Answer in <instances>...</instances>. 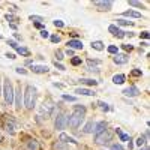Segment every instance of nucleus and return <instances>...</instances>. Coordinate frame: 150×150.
<instances>
[{"label":"nucleus","mask_w":150,"mask_h":150,"mask_svg":"<svg viewBox=\"0 0 150 150\" xmlns=\"http://www.w3.org/2000/svg\"><path fill=\"white\" fill-rule=\"evenodd\" d=\"M86 112H87V110L83 105H75L72 108L71 116H68V125L71 129H78L81 126V123L86 119Z\"/></svg>","instance_id":"1"},{"label":"nucleus","mask_w":150,"mask_h":150,"mask_svg":"<svg viewBox=\"0 0 150 150\" xmlns=\"http://www.w3.org/2000/svg\"><path fill=\"white\" fill-rule=\"evenodd\" d=\"M36 96H38V90L36 87L33 86H26L24 89V96H23V101H24V107L27 110H33L36 105Z\"/></svg>","instance_id":"2"},{"label":"nucleus","mask_w":150,"mask_h":150,"mask_svg":"<svg viewBox=\"0 0 150 150\" xmlns=\"http://www.w3.org/2000/svg\"><path fill=\"white\" fill-rule=\"evenodd\" d=\"M14 92H15V89H14V86H12V81L6 77V78L3 80L2 95H3L5 102H6L8 105H12V104H14Z\"/></svg>","instance_id":"3"},{"label":"nucleus","mask_w":150,"mask_h":150,"mask_svg":"<svg viewBox=\"0 0 150 150\" xmlns=\"http://www.w3.org/2000/svg\"><path fill=\"white\" fill-rule=\"evenodd\" d=\"M11 116H8V114H5V116H2V119H0V123H2V128L6 131V132H9L11 135H14L15 134V120L14 119H9Z\"/></svg>","instance_id":"4"},{"label":"nucleus","mask_w":150,"mask_h":150,"mask_svg":"<svg viewBox=\"0 0 150 150\" xmlns=\"http://www.w3.org/2000/svg\"><path fill=\"white\" fill-rule=\"evenodd\" d=\"M111 138H112V132L105 129L104 132H101L99 135H95V143L99 144V146H105V144H108L111 141Z\"/></svg>","instance_id":"5"},{"label":"nucleus","mask_w":150,"mask_h":150,"mask_svg":"<svg viewBox=\"0 0 150 150\" xmlns=\"http://www.w3.org/2000/svg\"><path fill=\"white\" fill-rule=\"evenodd\" d=\"M66 125H68V116L65 114L63 111L57 112V117H56V122H54L56 129H57V131H63Z\"/></svg>","instance_id":"6"},{"label":"nucleus","mask_w":150,"mask_h":150,"mask_svg":"<svg viewBox=\"0 0 150 150\" xmlns=\"http://www.w3.org/2000/svg\"><path fill=\"white\" fill-rule=\"evenodd\" d=\"M54 111V102L51 99H47V101L42 102V107H41V112H45V116H51V112Z\"/></svg>","instance_id":"7"},{"label":"nucleus","mask_w":150,"mask_h":150,"mask_svg":"<svg viewBox=\"0 0 150 150\" xmlns=\"http://www.w3.org/2000/svg\"><path fill=\"white\" fill-rule=\"evenodd\" d=\"M93 5L99 9V11H110L112 8V2L111 0H104V2H93Z\"/></svg>","instance_id":"8"},{"label":"nucleus","mask_w":150,"mask_h":150,"mask_svg":"<svg viewBox=\"0 0 150 150\" xmlns=\"http://www.w3.org/2000/svg\"><path fill=\"white\" fill-rule=\"evenodd\" d=\"M108 32L112 35V36H116L119 38V39H122V38H125V32L120 30L117 26H114V24H111V26H108Z\"/></svg>","instance_id":"9"},{"label":"nucleus","mask_w":150,"mask_h":150,"mask_svg":"<svg viewBox=\"0 0 150 150\" xmlns=\"http://www.w3.org/2000/svg\"><path fill=\"white\" fill-rule=\"evenodd\" d=\"M14 102H15V108L17 110H21V87L18 86L17 89H15V92H14Z\"/></svg>","instance_id":"10"},{"label":"nucleus","mask_w":150,"mask_h":150,"mask_svg":"<svg viewBox=\"0 0 150 150\" xmlns=\"http://www.w3.org/2000/svg\"><path fill=\"white\" fill-rule=\"evenodd\" d=\"M123 95H125V96H129V98H134V96H138V95H140V90H138V87L132 86V87L125 89V90H123Z\"/></svg>","instance_id":"11"},{"label":"nucleus","mask_w":150,"mask_h":150,"mask_svg":"<svg viewBox=\"0 0 150 150\" xmlns=\"http://www.w3.org/2000/svg\"><path fill=\"white\" fill-rule=\"evenodd\" d=\"M112 60H114L116 65H125V63H128L129 57L126 54H116L114 57H112Z\"/></svg>","instance_id":"12"},{"label":"nucleus","mask_w":150,"mask_h":150,"mask_svg":"<svg viewBox=\"0 0 150 150\" xmlns=\"http://www.w3.org/2000/svg\"><path fill=\"white\" fill-rule=\"evenodd\" d=\"M68 47L71 48V50H83V42L81 41H78V39H71V41H68Z\"/></svg>","instance_id":"13"},{"label":"nucleus","mask_w":150,"mask_h":150,"mask_svg":"<svg viewBox=\"0 0 150 150\" xmlns=\"http://www.w3.org/2000/svg\"><path fill=\"white\" fill-rule=\"evenodd\" d=\"M32 72H35V74H47L48 72V66L47 65H33L32 66Z\"/></svg>","instance_id":"14"},{"label":"nucleus","mask_w":150,"mask_h":150,"mask_svg":"<svg viewBox=\"0 0 150 150\" xmlns=\"http://www.w3.org/2000/svg\"><path fill=\"white\" fill-rule=\"evenodd\" d=\"M107 122H99V123H96L95 125V135H99L101 132H104L105 129H107Z\"/></svg>","instance_id":"15"},{"label":"nucleus","mask_w":150,"mask_h":150,"mask_svg":"<svg viewBox=\"0 0 150 150\" xmlns=\"http://www.w3.org/2000/svg\"><path fill=\"white\" fill-rule=\"evenodd\" d=\"M27 149L29 150H42V147H41V144H39L38 140H29L27 141Z\"/></svg>","instance_id":"16"},{"label":"nucleus","mask_w":150,"mask_h":150,"mask_svg":"<svg viewBox=\"0 0 150 150\" xmlns=\"http://www.w3.org/2000/svg\"><path fill=\"white\" fill-rule=\"evenodd\" d=\"M59 141L60 143H65V144H77V141H75L74 138H71V137H68L66 134H60V137H59Z\"/></svg>","instance_id":"17"},{"label":"nucleus","mask_w":150,"mask_h":150,"mask_svg":"<svg viewBox=\"0 0 150 150\" xmlns=\"http://www.w3.org/2000/svg\"><path fill=\"white\" fill-rule=\"evenodd\" d=\"M123 17H128V18H141L143 15L140 14V12H135V11L129 9V11H125L123 12Z\"/></svg>","instance_id":"18"},{"label":"nucleus","mask_w":150,"mask_h":150,"mask_svg":"<svg viewBox=\"0 0 150 150\" xmlns=\"http://www.w3.org/2000/svg\"><path fill=\"white\" fill-rule=\"evenodd\" d=\"M125 81H126V75H123V74H119V75L112 77V83L114 84H123Z\"/></svg>","instance_id":"19"},{"label":"nucleus","mask_w":150,"mask_h":150,"mask_svg":"<svg viewBox=\"0 0 150 150\" xmlns=\"http://www.w3.org/2000/svg\"><path fill=\"white\" fill-rule=\"evenodd\" d=\"M75 93H78V95H83V96H93L95 95V92L93 90H90V89H77L75 90Z\"/></svg>","instance_id":"20"},{"label":"nucleus","mask_w":150,"mask_h":150,"mask_svg":"<svg viewBox=\"0 0 150 150\" xmlns=\"http://www.w3.org/2000/svg\"><path fill=\"white\" fill-rule=\"evenodd\" d=\"M92 48L96 50V51H102V50H105V45L102 41H93L92 42Z\"/></svg>","instance_id":"21"},{"label":"nucleus","mask_w":150,"mask_h":150,"mask_svg":"<svg viewBox=\"0 0 150 150\" xmlns=\"http://www.w3.org/2000/svg\"><path fill=\"white\" fill-rule=\"evenodd\" d=\"M99 63H101V62H99V60H87V65H89V71H96L98 72V69L95 68V66H98Z\"/></svg>","instance_id":"22"},{"label":"nucleus","mask_w":150,"mask_h":150,"mask_svg":"<svg viewBox=\"0 0 150 150\" xmlns=\"http://www.w3.org/2000/svg\"><path fill=\"white\" fill-rule=\"evenodd\" d=\"M17 53L21 54V56H24V57H29L30 56V51H29L27 48H24V47H18L17 48Z\"/></svg>","instance_id":"23"},{"label":"nucleus","mask_w":150,"mask_h":150,"mask_svg":"<svg viewBox=\"0 0 150 150\" xmlns=\"http://www.w3.org/2000/svg\"><path fill=\"white\" fill-rule=\"evenodd\" d=\"M116 132H117V135L120 137V140H122V141H129V140H131V137L126 135V134H123L122 129H116Z\"/></svg>","instance_id":"24"},{"label":"nucleus","mask_w":150,"mask_h":150,"mask_svg":"<svg viewBox=\"0 0 150 150\" xmlns=\"http://www.w3.org/2000/svg\"><path fill=\"white\" fill-rule=\"evenodd\" d=\"M117 24H119V26H134V21H128V20L119 18L117 20Z\"/></svg>","instance_id":"25"},{"label":"nucleus","mask_w":150,"mask_h":150,"mask_svg":"<svg viewBox=\"0 0 150 150\" xmlns=\"http://www.w3.org/2000/svg\"><path fill=\"white\" fill-rule=\"evenodd\" d=\"M80 83H83V84H86V86H96V84H98V81H95V80H87V78L80 80Z\"/></svg>","instance_id":"26"},{"label":"nucleus","mask_w":150,"mask_h":150,"mask_svg":"<svg viewBox=\"0 0 150 150\" xmlns=\"http://www.w3.org/2000/svg\"><path fill=\"white\" fill-rule=\"evenodd\" d=\"M93 128H95L93 122H89V123L86 125V128H84V132H86V134H90V132H93Z\"/></svg>","instance_id":"27"},{"label":"nucleus","mask_w":150,"mask_h":150,"mask_svg":"<svg viewBox=\"0 0 150 150\" xmlns=\"http://www.w3.org/2000/svg\"><path fill=\"white\" fill-rule=\"evenodd\" d=\"M108 53L110 54H119V48L116 45H110L108 47Z\"/></svg>","instance_id":"28"},{"label":"nucleus","mask_w":150,"mask_h":150,"mask_svg":"<svg viewBox=\"0 0 150 150\" xmlns=\"http://www.w3.org/2000/svg\"><path fill=\"white\" fill-rule=\"evenodd\" d=\"M129 5H131V6H135V8H141V9H144V5H143L141 2H135V0H129Z\"/></svg>","instance_id":"29"},{"label":"nucleus","mask_w":150,"mask_h":150,"mask_svg":"<svg viewBox=\"0 0 150 150\" xmlns=\"http://www.w3.org/2000/svg\"><path fill=\"white\" fill-rule=\"evenodd\" d=\"M53 149H54V150H68L65 146H62V143H60V141L54 143V144H53Z\"/></svg>","instance_id":"30"},{"label":"nucleus","mask_w":150,"mask_h":150,"mask_svg":"<svg viewBox=\"0 0 150 150\" xmlns=\"http://www.w3.org/2000/svg\"><path fill=\"white\" fill-rule=\"evenodd\" d=\"M29 18H30L32 21H36V23H41V21H45V20H44V17H39V15H30Z\"/></svg>","instance_id":"31"},{"label":"nucleus","mask_w":150,"mask_h":150,"mask_svg":"<svg viewBox=\"0 0 150 150\" xmlns=\"http://www.w3.org/2000/svg\"><path fill=\"white\" fill-rule=\"evenodd\" d=\"M71 63L74 65V66H78V65H81V59L80 57H72V60H71Z\"/></svg>","instance_id":"32"},{"label":"nucleus","mask_w":150,"mask_h":150,"mask_svg":"<svg viewBox=\"0 0 150 150\" xmlns=\"http://www.w3.org/2000/svg\"><path fill=\"white\" fill-rule=\"evenodd\" d=\"M62 98H63L65 101H69V102H75V101H77V98H75V96H71V95H63Z\"/></svg>","instance_id":"33"},{"label":"nucleus","mask_w":150,"mask_h":150,"mask_svg":"<svg viewBox=\"0 0 150 150\" xmlns=\"http://www.w3.org/2000/svg\"><path fill=\"white\" fill-rule=\"evenodd\" d=\"M144 143H146V138H144V137H138V138H137V146H138V147H141Z\"/></svg>","instance_id":"34"},{"label":"nucleus","mask_w":150,"mask_h":150,"mask_svg":"<svg viewBox=\"0 0 150 150\" xmlns=\"http://www.w3.org/2000/svg\"><path fill=\"white\" fill-rule=\"evenodd\" d=\"M8 44H9V45H11L12 48H14V50H17V48L20 47V45H18V44H17V42H15L14 39H8Z\"/></svg>","instance_id":"35"},{"label":"nucleus","mask_w":150,"mask_h":150,"mask_svg":"<svg viewBox=\"0 0 150 150\" xmlns=\"http://www.w3.org/2000/svg\"><path fill=\"white\" fill-rule=\"evenodd\" d=\"M141 74H143V72H141L140 69H134V71L131 72V75H132V77H141Z\"/></svg>","instance_id":"36"},{"label":"nucleus","mask_w":150,"mask_h":150,"mask_svg":"<svg viewBox=\"0 0 150 150\" xmlns=\"http://www.w3.org/2000/svg\"><path fill=\"white\" fill-rule=\"evenodd\" d=\"M53 24H54L56 27H63V26H65V23L62 21V20H56V21H54Z\"/></svg>","instance_id":"37"},{"label":"nucleus","mask_w":150,"mask_h":150,"mask_svg":"<svg viewBox=\"0 0 150 150\" xmlns=\"http://www.w3.org/2000/svg\"><path fill=\"white\" fill-rule=\"evenodd\" d=\"M51 42H53V44H59V42H60V36L53 35V36H51Z\"/></svg>","instance_id":"38"},{"label":"nucleus","mask_w":150,"mask_h":150,"mask_svg":"<svg viewBox=\"0 0 150 150\" xmlns=\"http://www.w3.org/2000/svg\"><path fill=\"white\" fill-rule=\"evenodd\" d=\"M56 57H57V60H63V51L57 50V51H56Z\"/></svg>","instance_id":"39"},{"label":"nucleus","mask_w":150,"mask_h":150,"mask_svg":"<svg viewBox=\"0 0 150 150\" xmlns=\"http://www.w3.org/2000/svg\"><path fill=\"white\" fill-rule=\"evenodd\" d=\"M99 107H101V110H104V111H108L110 110L108 104H105V102H99Z\"/></svg>","instance_id":"40"},{"label":"nucleus","mask_w":150,"mask_h":150,"mask_svg":"<svg viewBox=\"0 0 150 150\" xmlns=\"http://www.w3.org/2000/svg\"><path fill=\"white\" fill-rule=\"evenodd\" d=\"M110 150H123V147H122L120 144H112Z\"/></svg>","instance_id":"41"},{"label":"nucleus","mask_w":150,"mask_h":150,"mask_svg":"<svg viewBox=\"0 0 150 150\" xmlns=\"http://www.w3.org/2000/svg\"><path fill=\"white\" fill-rule=\"evenodd\" d=\"M141 38H144V39H149V38H150V35H149V32L146 30V32H141V35H140Z\"/></svg>","instance_id":"42"},{"label":"nucleus","mask_w":150,"mask_h":150,"mask_svg":"<svg viewBox=\"0 0 150 150\" xmlns=\"http://www.w3.org/2000/svg\"><path fill=\"white\" fill-rule=\"evenodd\" d=\"M41 36H42V38H48V36H50V33H48L45 29H42V30H41Z\"/></svg>","instance_id":"43"},{"label":"nucleus","mask_w":150,"mask_h":150,"mask_svg":"<svg viewBox=\"0 0 150 150\" xmlns=\"http://www.w3.org/2000/svg\"><path fill=\"white\" fill-rule=\"evenodd\" d=\"M6 20H9V21H17V23H18V18H17V17H12V15H6Z\"/></svg>","instance_id":"44"},{"label":"nucleus","mask_w":150,"mask_h":150,"mask_svg":"<svg viewBox=\"0 0 150 150\" xmlns=\"http://www.w3.org/2000/svg\"><path fill=\"white\" fill-rule=\"evenodd\" d=\"M54 65H56V68H57V69H60V71H65V66H63V65L57 63V62H54Z\"/></svg>","instance_id":"45"},{"label":"nucleus","mask_w":150,"mask_h":150,"mask_svg":"<svg viewBox=\"0 0 150 150\" xmlns=\"http://www.w3.org/2000/svg\"><path fill=\"white\" fill-rule=\"evenodd\" d=\"M15 71H17L18 74H23V75H26V74H27V71H26V69H21V68H17Z\"/></svg>","instance_id":"46"},{"label":"nucleus","mask_w":150,"mask_h":150,"mask_svg":"<svg viewBox=\"0 0 150 150\" xmlns=\"http://www.w3.org/2000/svg\"><path fill=\"white\" fill-rule=\"evenodd\" d=\"M123 48L126 50V51H132V45H128L126 44V45H123Z\"/></svg>","instance_id":"47"},{"label":"nucleus","mask_w":150,"mask_h":150,"mask_svg":"<svg viewBox=\"0 0 150 150\" xmlns=\"http://www.w3.org/2000/svg\"><path fill=\"white\" fill-rule=\"evenodd\" d=\"M66 54H68V56H74V51H72L71 48H68V50H66Z\"/></svg>","instance_id":"48"},{"label":"nucleus","mask_w":150,"mask_h":150,"mask_svg":"<svg viewBox=\"0 0 150 150\" xmlns=\"http://www.w3.org/2000/svg\"><path fill=\"white\" fill-rule=\"evenodd\" d=\"M6 57H8V59H15V54H12V53H8V54H6Z\"/></svg>","instance_id":"49"},{"label":"nucleus","mask_w":150,"mask_h":150,"mask_svg":"<svg viewBox=\"0 0 150 150\" xmlns=\"http://www.w3.org/2000/svg\"><path fill=\"white\" fill-rule=\"evenodd\" d=\"M35 26H36L38 29H42V24H41V23H35Z\"/></svg>","instance_id":"50"},{"label":"nucleus","mask_w":150,"mask_h":150,"mask_svg":"<svg viewBox=\"0 0 150 150\" xmlns=\"http://www.w3.org/2000/svg\"><path fill=\"white\" fill-rule=\"evenodd\" d=\"M2 141H3V135H2V134H0V143H2Z\"/></svg>","instance_id":"51"},{"label":"nucleus","mask_w":150,"mask_h":150,"mask_svg":"<svg viewBox=\"0 0 150 150\" xmlns=\"http://www.w3.org/2000/svg\"><path fill=\"white\" fill-rule=\"evenodd\" d=\"M0 95H2V81H0Z\"/></svg>","instance_id":"52"},{"label":"nucleus","mask_w":150,"mask_h":150,"mask_svg":"<svg viewBox=\"0 0 150 150\" xmlns=\"http://www.w3.org/2000/svg\"><path fill=\"white\" fill-rule=\"evenodd\" d=\"M143 150H149V147H147V146H146V147H144V149H143Z\"/></svg>","instance_id":"53"},{"label":"nucleus","mask_w":150,"mask_h":150,"mask_svg":"<svg viewBox=\"0 0 150 150\" xmlns=\"http://www.w3.org/2000/svg\"><path fill=\"white\" fill-rule=\"evenodd\" d=\"M0 39H2V36H0Z\"/></svg>","instance_id":"54"}]
</instances>
